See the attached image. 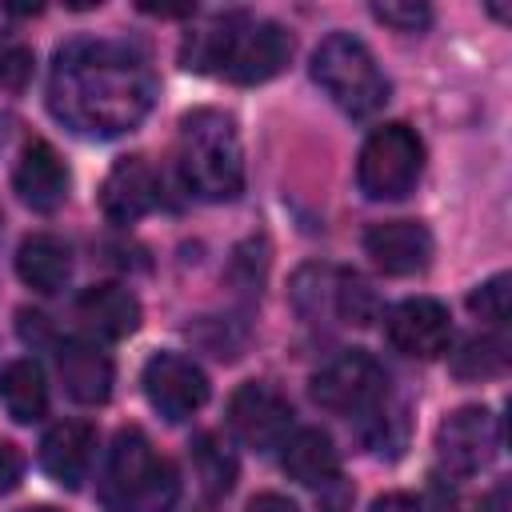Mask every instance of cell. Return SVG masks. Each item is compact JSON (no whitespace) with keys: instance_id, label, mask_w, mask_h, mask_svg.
<instances>
[{"instance_id":"cell-11","label":"cell","mask_w":512,"mask_h":512,"mask_svg":"<svg viewBox=\"0 0 512 512\" xmlns=\"http://www.w3.org/2000/svg\"><path fill=\"white\" fill-rule=\"evenodd\" d=\"M384 332L392 340L396 352L416 356V360H436L448 352L452 344V320L448 308L432 296H412L400 300L388 316H384Z\"/></svg>"},{"instance_id":"cell-17","label":"cell","mask_w":512,"mask_h":512,"mask_svg":"<svg viewBox=\"0 0 512 512\" xmlns=\"http://www.w3.org/2000/svg\"><path fill=\"white\" fill-rule=\"evenodd\" d=\"M76 316L104 340H124L140 328V300L124 284H92L76 300Z\"/></svg>"},{"instance_id":"cell-18","label":"cell","mask_w":512,"mask_h":512,"mask_svg":"<svg viewBox=\"0 0 512 512\" xmlns=\"http://www.w3.org/2000/svg\"><path fill=\"white\" fill-rule=\"evenodd\" d=\"M16 276H20L32 292L52 296V292H60V288L68 284V276H72V248H68L60 236H52V232L28 236V240L20 244V252H16Z\"/></svg>"},{"instance_id":"cell-13","label":"cell","mask_w":512,"mask_h":512,"mask_svg":"<svg viewBox=\"0 0 512 512\" xmlns=\"http://www.w3.org/2000/svg\"><path fill=\"white\" fill-rule=\"evenodd\" d=\"M364 252L388 276H416L432 264V236L416 220H384L364 232Z\"/></svg>"},{"instance_id":"cell-19","label":"cell","mask_w":512,"mask_h":512,"mask_svg":"<svg viewBox=\"0 0 512 512\" xmlns=\"http://www.w3.org/2000/svg\"><path fill=\"white\" fill-rule=\"evenodd\" d=\"M284 472L304 488H324L340 476V456L320 428H300L284 440Z\"/></svg>"},{"instance_id":"cell-23","label":"cell","mask_w":512,"mask_h":512,"mask_svg":"<svg viewBox=\"0 0 512 512\" xmlns=\"http://www.w3.org/2000/svg\"><path fill=\"white\" fill-rule=\"evenodd\" d=\"M196 468H200V480L212 492H228L232 480H236V460L224 452L220 436H212V432L196 440Z\"/></svg>"},{"instance_id":"cell-30","label":"cell","mask_w":512,"mask_h":512,"mask_svg":"<svg viewBox=\"0 0 512 512\" xmlns=\"http://www.w3.org/2000/svg\"><path fill=\"white\" fill-rule=\"evenodd\" d=\"M24 512H56V508H48V504H36V508H24Z\"/></svg>"},{"instance_id":"cell-28","label":"cell","mask_w":512,"mask_h":512,"mask_svg":"<svg viewBox=\"0 0 512 512\" xmlns=\"http://www.w3.org/2000/svg\"><path fill=\"white\" fill-rule=\"evenodd\" d=\"M372 512H424V504L416 496H408V492H388V496H380L372 504Z\"/></svg>"},{"instance_id":"cell-22","label":"cell","mask_w":512,"mask_h":512,"mask_svg":"<svg viewBox=\"0 0 512 512\" xmlns=\"http://www.w3.org/2000/svg\"><path fill=\"white\" fill-rule=\"evenodd\" d=\"M332 316L344 320V324H372V316H376V292L368 288L364 276H356V272H336Z\"/></svg>"},{"instance_id":"cell-14","label":"cell","mask_w":512,"mask_h":512,"mask_svg":"<svg viewBox=\"0 0 512 512\" xmlns=\"http://www.w3.org/2000/svg\"><path fill=\"white\" fill-rule=\"evenodd\" d=\"M12 188L32 212H56L68 196V168H64L60 152L48 140H28L16 160Z\"/></svg>"},{"instance_id":"cell-15","label":"cell","mask_w":512,"mask_h":512,"mask_svg":"<svg viewBox=\"0 0 512 512\" xmlns=\"http://www.w3.org/2000/svg\"><path fill=\"white\" fill-rule=\"evenodd\" d=\"M92 444H96V432L88 420H60L40 440V468L60 488H80V480L92 464Z\"/></svg>"},{"instance_id":"cell-29","label":"cell","mask_w":512,"mask_h":512,"mask_svg":"<svg viewBox=\"0 0 512 512\" xmlns=\"http://www.w3.org/2000/svg\"><path fill=\"white\" fill-rule=\"evenodd\" d=\"M248 512H300V508L280 492H260V496H252Z\"/></svg>"},{"instance_id":"cell-9","label":"cell","mask_w":512,"mask_h":512,"mask_svg":"<svg viewBox=\"0 0 512 512\" xmlns=\"http://www.w3.org/2000/svg\"><path fill=\"white\" fill-rule=\"evenodd\" d=\"M140 384H144L148 404L164 420H172V424L176 420H188L208 400V376L200 372V364H192L180 352H156V356H148V364L140 372Z\"/></svg>"},{"instance_id":"cell-21","label":"cell","mask_w":512,"mask_h":512,"mask_svg":"<svg viewBox=\"0 0 512 512\" xmlns=\"http://www.w3.org/2000/svg\"><path fill=\"white\" fill-rule=\"evenodd\" d=\"M508 368V340L500 332H488V336H472L456 356H452V372L460 380H488V376H500Z\"/></svg>"},{"instance_id":"cell-12","label":"cell","mask_w":512,"mask_h":512,"mask_svg":"<svg viewBox=\"0 0 512 512\" xmlns=\"http://www.w3.org/2000/svg\"><path fill=\"white\" fill-rule=\"evenodd\" d=\"M160 200V180L144 156H124L100 184V208L112 224H136Z\"/></svg>"},{"instance_id":"cell-2","label":"cell","mask_w":512,"mask_h":512,"mask_svg":"<svg viewBox=\"0 0 512 512\" xmlns=\"http://www.w3.org/2000/svg\"><path fill=\"white\" fill-rule=\"evenodd\" d=\"M292 56V36L276 20L220 16L184 44V64L196 72L228 76L232 84H264Z\"/></svg>"},{"instance_id":"cell-16","label":"cell","mask_w":512,"mask_h":512,"mask_svg":"<svg viewBox=\"0 0 512 512\" xmlns=\"http://www.w3.org/2000/svg\"><path fill=\"white\" fill-rule=\"evenodd\" d=\"M64 392L76 404H104L112 396V360L88 340H64L56 352Z\"/></svg>"},{"instance_id":"cell-5","label":"cell","mask_w":512,"mask_h":512,"mask_svg":"<svg viewBox=\"0 0 512 512\" xmlns=\"http://www.w3.org/2000/svg\"><path fill=\"white\" fill-rule=\"evenodd\" d=\"M312 80L352 120L376 116L388 104V92H392L376 56L364 48V40H356L348 32H332V36L320 40V48L312 52Z\"/></svg>"},{"instance_id":"cell-1","label":"cell","mask_w":512,"mask_h":512,"mask_svg":"<svg viewBox=\"0 0 512 512\" xmlns=\"http://www.w3.org/2000/svg\"><path fill=\"white\" fill-rule=\"evenodd\" d=\"M156 96L148 60L120 40H68L48 72V108L80 136L132 132Z\"/></svg>"},{"instance_id":"cell-7","label":"cell","mask_w":512,"mask_h":512,"mask_svg":"<svg viewBox=\"0 0 512 512\" xmlns=\"http://www.w3.org/2000/svg\"><path fill=\"white\" fill-rule=\"evenodd\" d=\"M388 396V372L368 352L352 348L312 376V400L336 416H372Z\"/></svg>"},{"instance_id":"cell-6","label":"cell","mask_w":512,"mask_h":512,"mask_svg":"<svg viewBox=\"0 0 512 512\" xmlns=\"http://www.w3.org/2000/svg\"><path fill=\"white\" fill-rule=\"evenodd\" d=\"M424 172V144L408 124L376 128L356 160V184L368 200H404Z\"/></svg>"},{"instance_id":"cell-10","label":"cell","mask_w":512,"mask_h":512,"mask_svg":"<svg viewBox=\"0 0 512 512\" xmlns=\"http://www.w3.org/2000/svg\"><path fill=\"white\" fill-rule=\"evenodd\" d=\"M228 424H232V432H236L248 448H256V452L280 448V444L288 440V432H292V404H288V396L276 392L272 384L248 380V384H240V388L232 392V400H228Z\"/></svg>"},{"instance_id":"cell-20","label":"cell","mask_w":512,"mask_h":512,"mask_svg":"<svg viewBox=\"0 0 512 512\" xmlns=\"http://www.w3.org/2000/svg\"><path fill=\"white\" fill-rule=\"evenodd\" d=\"M0 404L16 424H32L48 412V384L36 360H12L0 372Z\"/></svg>"},{"instance_id":"cell-26","label":"cell","mask_w":512,"mask_h":512,"mask_svg":"<svg viewBox=\"0 0 512 512\" xmlns=\"http://www.w3.org/2000/svg\"><path fill=\"white\" fill-rule=\"evenodd\" d=\"M32 80V52L16 40L0 44V88L8 92H24Z\"/></svg>"},{"instance_id":"cell-27","label":"cell","mask_w":512,"mask_h":512,"mask_svg":"<svg viewBox=\"0 0 512 512\" xmlns=\"http://www.w3.org/2000/svg\"><path fill=\"white\" fill-rule=\"evenodd\" d=\"M20 476H24V456H20V448L8 444V440H0V492H12V488L20 484Z\"/></svg>"},{"instance_id":"cell-24","label":"cell","mask_w":512,"mask_h":512,"mask_svg":"<svg viewBox=\"0 0 512 512\" xmlns=\"http://www.w3.org/2000/svg\"><path fill=\"white\" fill-rule=\"evenodd\" d=\"M512 280L504 276V272H496L492 280H484L472 296H468V308L480 316V320H488V324H504L508 320V300H512V288H508Z\"/></svg>"},{"instance_id":"cell-3","label":"cell","mask_w":512,"mask_h":512,"mask_svg":"<svg viewBox=\"0 0 512 512\" xmlns=\"http://www.w3.org/2000/svg\"><path fill=\"white\" fill-rule=\"evenodd\" d=\"M176 164L180 180L192 196L208 204L236 200L244 188V152L236 120L220 108H196L180 120L176 140Z\"/></svg>"},{"instance_id":"cell-4","label":"cell","mask_w":512,"mask_h":512,"mask_svg":"<svg viewBox=\"0 0 512 512\" xmlns=\"http://www.w3.org/2000/svg\"><path fill=\"white\" fill-rule=\"evenodd\" d=\"M180 496V476L168 456L140 428H120L112 436L104 472H100V500L108 512H172Z\"/></svg>"},{"instance_id":"cell-25","label":"cell","mask_w":512,"mask_h":512,"mask_svg":"<svg viewBox=\"0 0 512 512\" xmlns=\"http://www.w3.org/2000/svg\"><path fill=\"white\" fill-rule=\"evenodd\" d=\"M372 16L396 32H420V28H428L432 8L420 0H384V4H372Z\"/></svg>"},{"instance_id":"cell-8","label":"cell","mask_w":512,"mask_h":512,"mask_svg":"<svg viewBox=\"0 0 512 512\" xmlns=\"http://www.w3.org/2000/svg\"><path fill=\"white\" fill-rule=\"evenodd\" d=\"M496 444H500L496 420H492V412L480 408V404L456 408V412L436 428V460H440V468H444L448 476H476L480 468L492 464Z\"/></svg>"}]
</instances>
